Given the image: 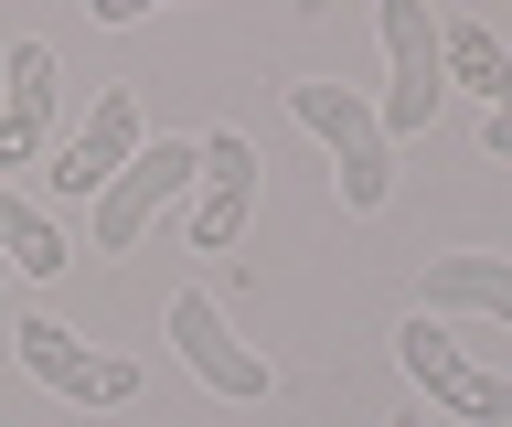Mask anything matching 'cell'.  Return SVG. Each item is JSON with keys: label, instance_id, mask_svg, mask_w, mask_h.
<instances>
[{"label": "cell", "instance_id": "7c38bea8", "mask_svg": "<svg viewBox=\"0 0 512 427\" xmlns=\"http://www.w3.org/2000/svg\"><path fill=\"white\" fill-rule=\"evenodd\" d=\"M438 65H448V86H470V97L502 107V86H512V43L491 33V22H438Z\"/></svg>", "mask_w": 512, "mask_h": 427}, {"label": "cell", "instance_id": "9c48e42d", "mask_svg": "<svg viewBox=\"0 0 512 427\" xmlns=\"http://www.w3.org/2000/svg\"><path fill=\"white\" fill-rule=\"evenodd\" d=\"M54 150V43H11V86H0V171H32Z\"/></svg>", "mask_w": 512, "mask_h": 427}, {"label": "cell", "instance_id": "277c9868", "mask_svg": "<svg viewBox=\"0 0 512 427\" xmlns=\"http://www.w3.org/2000/svg\"><path fill=\"white\" fill-rule=\"evenodd\" d=\"M384 54H395V86H384L374 129H384V139H416L427 118H438V97H448V65H438V22H427V0H384Z\"/></svg>", "mask_w": 512, "mask_h": 427}, {"label": "cell", "instance_id": "5b68a950", "mask_svg": "<svg viewBox=\"0 0 512 427\" xmlns=\"http://www.w3.org/2000/svg\"><path fill=\"white\" fill-rule=\"evenodd\" d=\"M139 86H96V107H86V129L75 139H54V150H43V171H54V193H107V182H118L128 161H139Z\"/></svg>", "mask_w": 512, "mask_h": 427}, {"label": "cell", "instance_id": "52a82bcc", "mask_svg": "<svg viewBox=\"0 0 512 427\" xmlns=\"http://www.w3.org/2000/svg\"><path fill=\"white\" fill-rule=\"evenodd\" d=\"M171 353H182L214 395H235V406H256V395L278 385V374H267V353H246V342L224 331L214 289H171Z\"/></svg>", "mask_w": 512, "mask_h": 427}, {"label": "cell", "instance_id": "9a60e30c", "mask_svg": "<svg viewBox=\"0 0 512 427\" xmlns=\"http://www.w3.org/2000/svg\"><path fill=\"white\" fill-rule=\"evenodd\" d=\"M0 278H11V257H0Z\"/></svg>", "mask_w": 512, "mask_h": 427}, {"label": "cell", "instance_id": "ba28073f", "mask_svg": "<svg viewBox=\"0 0 512 427\" xmlns=\"http://www.w3.org/2000/svg\"><path fill=\"white\" fill-rule=\"evenodd\" d=\"M11 342H22V363L64 395V406H128V395H139V363H118V353H96V342H75V331L43 321V310H32Z\"/></svg>", "mask_w": 512, "mask_h": 427}, {"label": "cell", "instance_id": "4fadbf2b", "mask_svg": "<svg viewBox=\"0 0 512 427\" xmlns=\"http://www.w3.org/2000/svg\"><path fill=\"white\" fill-rule=\"evenodd\" d=\"M480 139H491V161H512V107H491V118H480Z\"/></svg>", "mask_w": 512, "mask_h": 427}, {"label": "cell", "instance_id": "6da1fadb", "mask_svg": "<svg viewBox=\"0 0 512 427\" xmlns=\"http://www.w3.org/2000/svg\"><path fill=\"white\" fill-rule=\"evenodd\" d=\"M288 107H299V129L331 150V193H342V214H384V193H395V139L374 129V107L352 97L342 75H299Z\"/></svg>", "mask_w": 512, "mask_h": 427}, {"label": "cell", "instance_id": "8992f818", "mask_svg": "<svg viewBox=\"0 0 512 427\" xmlns=\"http://www.w3.org/2000/svg\"><path fill=\"white\" fill-rule=\"evenodd\" d=\"M395 363H406L416 385L438 395L448 417H470V427H512V385H502V374H480V363L448 342V321H406V331H395Z\"/></svg>", "mask_w": 512, "mask_h": 427}, {"label": "cell", "instance_id": "3957f363", "mask_svg": "<svg viewBox=\"0 0 512 427\" xmlns=\"http://www.w3.org/2000/svg\"><path fill=\"white\" fill-rule=\"evenodd\" d=\"M256 182H267L256 139L246 129H203V171H192V246L203 257H235V235L256 225Z\"/></svg>", "mask_w": 512, "mask_h": 427}, {"label": "cell", "instance_id": "30bf717a", "mask_svg": "<svg viewBox=\"0 0 512 427\" xmlns=\"http://www.w3.org/2000/svg\"><path fill=\"white\" fill-rule=\"evenodd\" d=\"M438 310H480V321L512 331V257H480V246H448V257L416 267V321Z\"/></svg>", "mask_w": 512, "mask_h": 427}, {"label": "cell", "instance_id": "7a4b0ae2", "mask_svg": "<svg viewBox=\"0 0 512 427\" xmlns=\"http://www.w3.org/2000/svg\"><path fill=\"white\" fill-rule=\"evenodd\" d=\"M192 171H203V139H139V161L96 193V257H128V246L150 235L160 203L192 193Z\"/></svg>", "mask_w": 512, "mask_h": 427}, {"label": "cell", "instance_id": "8fae6325", "mask_svg": "<svg viewBox=\"0 0 512 427\" xmlns=\"http://www.w3.org/2000/svg\"><path fill=\"white\" fill-rule=\"evenodd\" d=\"M0 257H11V278H64V267H75V246L54 235V214H43V203H22L11 182H0Z\"/></svg>", "mask_w": 512, "mask_h": 427}, {"label": "cell", "instance_id": "5bb4252c", "mask_svg": "<svg viewBox=\"0 0 512 427\" xmlns=\"http://www.w3.org/2000/svg\"><path fill=\"white\" fill-rule=\"evenodd\" d=\"M395 427H427V417H395Z\"/></svg>", "mask_w": 512, "mask_h": 427}]
</instances>
